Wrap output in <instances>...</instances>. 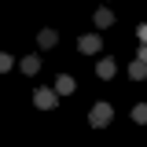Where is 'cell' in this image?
I'll return each mask as SVG.
<instances>
[{
    "instance_id": "1",
    "label": "cell",
    "mask_w": 147,
    "mask_h": 147,
    "mask_svg": "<svg viewBox=\"0 0 147 147\" xmlns=\"http://www.w3.org/2000/svg\"><path fill=\"white\" fill-rule=\"evenodd\" d=\"M110 121H114V107H110V103H103V99H99V103H92V110H88V125H92V129H107Z\"/></svg>"
},
{
    "instance_id": "2",
    "label": "cell",
    "mask_w": 147,
    "mask_h": 147,
    "mask_svg": "<svg viewBox=\"0 0 147 147\" xmlns=\"http://www.w3.org/2000/svg\"><path fill=\"white\" fill-rule=\"evenodd\" d=\"M33 103L40 110H52V107H59V92H55V88H37L33 92Z\"/></svg>"
},
{
    "instance_id": "3",
    "label": "cell",
    "mask_w": 147,
    "mask_h": 147,
    "mask_svg": "<svg viewBox=\"0 0 147 147\" xmlns=\"http://www.w3.org/2000/svg\"><path fill=\"white\" fill-rule=\"evenodd\" d=\"M77 48H81L85 55H96L99 48H103V40H99V33H85L81 40H77Z\"/></svg>"
},
{
    "instance_id": "4",
    "label": "cell",
    "mask_w": 147,
    "mask_h": 147,
    "mask_svg": "<svg viewBox=\"0 0 147 147\" xmlns=\"http://www.w3.org/2000/svg\"><path fill=\"white\" fill-rule=\"evenodd\" d=\"M114 70H118V63H114L110 55H103V59L96 63V77H103V81H107V77H114Z\"/></svg>"
},
{
    "instance_id": "5",
    "label": "cell",
    "mask_w": 147,
    "mask_h": 147,
    "mask_svg": "<svg viewBox=\"0 0 147 147\" xmlns=\"http://www.w3.org/2000/svg\"><path fill=\"white\" fill-rule=\"evenodd\" d=\"M92 22H96V30H107V26H114V11H110V7H99V11L92 15Z\"/></svg>"
},
{
    "instance_id": "6",
    "label": "cell",
    "mask_w": 147,
    "mask_h": 147,
    "mask_svg": "<svg viewBox=\"0 0 147 147\" xmlns=\"http://www.w3.org/2000/svg\"><path fill=\"white\" fill-rule=\"evenodd\" d=\"M74 88H77V85H74V77H70V74H63V77L55 81V92H59V96H70Z\"/></svg>"
},
{
    "instance_id": "7",
    "label": "cell",
    "mask_w": 147,
    "mask_h": 147,
    "mask_svg": "<svg viewBox=\"0 0 147 147\" xmlns=\"http://www.w3.org/2000/svg\"><path fill=\"white\" fill-rule=\"evenodd\" d=\"M129 77H132V81H144V77H147V63H144V59H132V66H129Z\"/></svg>"
},
{
    "instance_id": "8",
    "label": "cell",
    "mask_w": 147,
    "mask_h": 147,
    "mask_svg": "<svg viewBox=\"0 0 147 147\" xmlns=\"http://www.w3.org/2000/svg\"><path fill=\"white\" fill-rule=\"evenodd\" d=\"M55 40H59L55 30H40V33H37V44H40V48H55Z\"/></svg>"
},
{
    "instance_id": "9",
    "label": "cell",
    "mask_w": 147,
    "mask_h": 147,
    "mask_svg": "<svg viewBox=\"0 0 147 147\" xmlns=\"http://www.w3.org/2000/svg\"><path fill=\"white\" fill-rule=\"evenodd\" d=\"M18 70H22V74H37V70H40V59H37V55H26V59L18 63Z\"/></svg>"
},
{
    "instance_id": "10",
    "label": "cell",
    "mask_w": 147,
    "mask_h": 147,
    "mask_svg": "<svg viewBox=\"0 0 147 147\" xmlns=\"http://www.w3.org/2000/svg\"><path fill=\"white\" fill-rule=\"evenodd\" d=\"M132 121L136 125H147V103H136L132 107Z\"/></svg>"
},
{
    "instance_id": "11",
    "label": "cell",
    "mask_w": 147,
    "mask_h": 147,
    "mask_svg": "<svg viewBox=\"0 0 147 147\" xmlns=\"http://www.w3.org/2000/svg\"><path fill=\"white\" fill-rule=\"evenodd\" d=\"M11 66H15V59H11V55H7V52H0V74H7V70H11Z\"/></svg>"
},
{
    "instance_id": "12",
    "label": "cell",
    "mask_w": 147,
    "mask_h": 147,
    "mask_svg": "<svg viewBox=\"0 0 147 147\" xmlns=\"http://www.w3.org/2000/svg\"><path fill=\"white\" fill-rule=\"evenodd\" d=\"M136 37H140V40H144V44H147V22H144V26H140V30H136Z\"/></svg>"
},
{
    "instance_id": "13",
    "label": "cell",
    "mask_w": 147,
    "mask_h": 147,
    "mask_svg": "<svg viewBox=\"0 0 147 147\" xmlns=\"http://www.w3.org/2000/svg\"><path fill=\"white\" fill-rule=\"evenodd\" d=\"M136 59H144V63H147V44H140V52H136Z\"/></svg>"
}]
</instances>
